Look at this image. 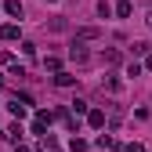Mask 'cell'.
I'll return each instance as SVG.
<instances>
[{"instance_id":"5","label":"cell","mask_w":152,"mask_h":152,"mask_svg":"<svg viewBox=\"0 0 152 152\" xmlns=\"http://www.w3.org/2000/svg\"><path fill=\"white\" fill-rule=\"evenodd\" d=\"M116 15H120V18H127V15H130V4H127V0H120V4H116Z\"/></svg>"},{"instance_id":"2","label":"cell","mask_w":152,"mask_h":152,"mask_svg":"<svg viewBox=\"0 0 152 152\" xmlns=\"http://www.w3.org/2000/svg\"><path fill=\"white\" fill-rule=\"evenodd\" d=\"M4 11H7V15H15V18H22V4H18V0H7Z\"/></svg>"},{"instance_id":"3","label":"cell","mask_w":152,"mask_h":152,"mask_svg":"<svg viewBox=\"0 0 152 152\" xmlns=\"http://www.w3.org/2000/svg\"><path fill=\"white\" fill-rule=\"evenodd\" d=\"M91 127H105V112H102V109L91 112Z\"/></svg>"},{"instance_id":"6","label":"cell","mask_w":152,"mask_h":152,"mask_svg":"<svg viewBox=\"0 0 152 152\" xmlns=\"http://www.w3.org/2000/svg\"><path fill=\"white\" fill-rule=\"evenodd\" d=\"M148 26H152V15H148Z\"/></svg>"},{"instance_id":"1","label":"cell","mask_w":152,"mask_h":152,"mask_svg":"<svg viewBox=\"0 0 152 152\" xmlns=\"http://www.w3.org/2000/svg\"><path fill=\"white\" fill-rule=\"evenodd\" d=\"M0 40H18V26H0Z\"/></svg>"},{"instance_id":"4","label":"cell","mask_w":152,"mask_h":152,"mask_svg":"<svg viewBox=\"0 0 152 152\" xmlns=\"http://www.w3.org/2000/svg\"><path fill=\"white\" fill-rule=\"evenodd\" d=\"M54 83H58V87H69V83H72V76H69V72H58V76H54Z\"/></svg>"}]
</instances>
